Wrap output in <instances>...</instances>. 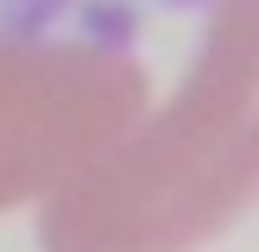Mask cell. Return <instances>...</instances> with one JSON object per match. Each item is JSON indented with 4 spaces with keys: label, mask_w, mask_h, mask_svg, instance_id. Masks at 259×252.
I'll list each match as a JSON object with an SVG mask.
<instances>
[{
    "label": "cell",
    "mask_w": 259,
    "mask_h": 252,
    "mask_svg": "<svg viewBox=\"0 0 259 252\" xmlns=\"http://www.w3.org/2000/svg\"><path fill=\"white\" fill-rule=\"evenodd\" d=\"M259 202V0H222L184 88L51 196L45 252H190Z\"/></svg>",
    "instance_id": "6da1fadb"
},
{
    "label": "cell",
    "mask_w": 259,
    "mask_h": 252,
    "mask_svg": "<svg viewBox=\"0 0 259 252\" xmlns=\"http://www.w3.org/2000/svg\"><path fill=\"white\" fill-rule=\"evenodd\" d=\"M146 120L139 57L0 32V208L63 189Z\"/></svg>",
    "instance_id": "7a4b0ae2"
}]
</instances>
